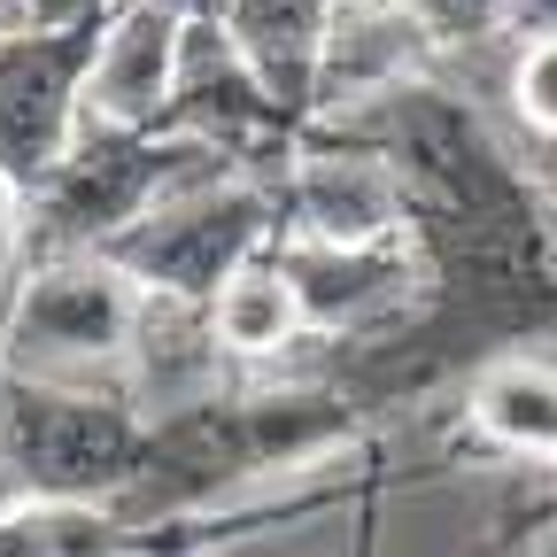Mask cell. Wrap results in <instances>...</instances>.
Masks as SVG:
<instances>
[{"label": "cell", "instance_id": "cell-7", "mask_svg": "<svg viewBox=\"0 0 557 557\" xmlns=\"http://www.w3.org/2000/svg\"><path fill=\"white\" fill-rule=\"evenodd\" d=\"M178 39H186V16H171L163 0H116L101 16V47L86 70V124L156 132L178 78Z\"/></svg>", "mask_w": 557, "mask_h": 557}, {"label": "cell", "instance_id": "cell-17", "mask_svg": "<svg viewBox=\"0 0 557 557\" xmlns=\"http://www.w3.org/2000/svg\"><path fill=\"white\" fill-rule=\"evenodd\" d=\"M549 218H557V178H549Z\"/></svg>", "mask_w": 557, "mask_h": 557}, {"label": "cell", "instance_id": "cell-14", "mask_svg": "<svg viewBox=\"0 0 557 557\" xmlns=\"http://www.w3.org/2000/svg\"><path fill=\"white\" fill-rule=\"evenodd\" d=\"M32 271V240H24V209H16V186H0V325H9V302Z\"/></svg>", "mask_w": 557, "mask_h": 557}, {"label": "cell", "instance_id": "cell-16", "mask_svg": "<svg viewBox=\"0 0 557 557\" xmlns=\"http://www.w3.org/2000/svg\"><path fill=\"white\" fill-rule=\"evenodd\" d=\"M511 32H557V0H511Z\"/></svg>", "mask_w": 557, "mask_h": 557}, {"label": "cell", "instance_id": "cell-6", "mask_svg": "<svg viewBox=\"0 0 557 557\" xmlns=\"http://www.w3.org/2000/svg\"><path fill=\"white\" fill-rule=\"evenodd\" d=\"M287 209H295V240H333V248L395 240L410 225L395 163L372 148H348V139H325V132L287 171Z\"/></svg>", "mask_w": 557, "mask_h": 557}, {"label": "cell", "instance_id": "cell-13", "mask_svg": "<svg viewBox=\"0 0 557 557\" xmlns=\"http://www.w3.org/2000/svg\"><path fill=\"white\" fill-rule=\"evenodd\" d=\"M387 9L418 16L434 32V47H487L511 32V0H387Z\"/></svg>", "mask_w": 557, "mask_h": 557}, {"label": "cell", "instance_id": "cell-4", "mask_svg": "<svg viewBox=\"0 0 557 557\" xmlns=\"http://www.w3.org/2000/svg\"><path fill=\"white\" fill-rule=\"evenodd\" d=\"M101 47L94 24H0V186L39 194L54 163L70 156V139L86 124V70Z\"/></svg>", "mask_w": 557, "mask_h": 557}, {"label": "cell", "instance_id": "cell-8", "mask_svg": "<svg viewBox=\"0 0 557 557\" xmlns=\"http://www.w3.org/2000/svg\"><path fill=\"white\" fill-rule=\"evenodd\" d=\"M278 271L295 278L302 325L325 333H372L380 318H403L410 287H418V256L410 240H364V248H333V240H287Z\"/></svg>", "mask_w": 557, "mask_h": 557}, {"label": "cell", "instance_id": "cell-10", "mask_svg": "<svg viewBox=\"0 0 557 557\" xmlns=\"http://www.w3.org/2000/svg\"><path fill=\"white\" fill-rule=\"evenodd\" d=\"M209 325H218L225 357H287L302 341V302L278 256H248L218 295H209Z\"/></svg>", "mask_w": 557, "mask_h": 557}, {"label": "cell", "instance_id": "cell-1", "mask_svg": "<svg viewBox=\"0 0 557 557\" xmlns=\"http://www.w3.org/2000/svg\"><path fill=\"white\" fill-rule=\"evenodd\" d=\"M132 325H139V287L101 248L39 256L9 302V325H0V364L16 380H47V387L124 395Z\"/></svg>", "mask_w": 557, "mask_h": 557}, {"label": "cell", "instance_id": "cell-9", "mask_svg": "<svg viewBox=\"0 0 557 557\" xmlns=\"http://www.w3.org/2000/svg\"><path fill=\"white\" fill-rule=\"evenodd\" d=\"M434 62H442V47H434V32L418 24V16L387 9V0H341L333 24H325V47H318L310 116L380 101V94H395V86H418Z\"/></svg>", "mask_w": 557, "mask_h": 557}, {"label": "cell", "instance_id": "cell-12", "mask_svg": "<svg viewBox=\"0 0 557 557\" xmlns=\"http://www.w3.org/2000/svg\"><path fill=\"white\" fill-rule=\"evenodd\" d=\"M504 94L527 116V132L557 139V32H519V54H511Z\"/></svg>", "mask_w": 557, "mask_h": 557}, {"label": "cell", "instance_id": "cell-15", "mask_svg": "<svg viewBox=\"0 0 557 557\" xmlns=\"http://www.w3.org/2000/svg\"><path fill=\"white\" fill-rule=\"evenodd\" d=\"M116 0H0V24H39V32H62V24H94L109 16Z\"/></svg>", "mask_w": 557, "mask_h": 557}, {"label": "cell", "instance_id": "cell-11", "mask_svg": "<svg viewBox=\"0 0 557 557\" xmlns=\"http://www.w3.org/2000/svg\"><path fill=\"white\" fill-rule=\"evenodd\" d=\"M472 418L496 449H519V457H557V372L534 364V357H511L496 364L480 387H472Z\"/></svg>", "mask_w": 557, "mask_h": 557}, {"label": "cell", "instance_id": "cell-2", "mask_svg": "<svg viewBox=\"0 0 557 557\" xmlns=\"http://www.w3.org/2000/svg\"><path fill=\"white\" fill-rule=\"evenodd\" d=\"M148 418L124 410L101 387H47V380H0V449L32 504H116V487L139 472Z\"/></svg>", "mask_w": 557, "mask_h": 557}, {"label": "cell", "instance_id": "cell-3", "mask_svg": "<svg viewBox=\"0 0 557 557\" xmlns=\"http://www.w3.org/2000/svg\"><path fill=\"white\" fill-rule=\"evenodd\" d=\"M263 225H271V194L248 186L240 171H225V178H194V186L163 194L148 218H132L101 256L132 278L139 295L209 302L256 256Z\"/></svg>", "mask_w": 557, "mask_h": 557}, {"label": "cell", "instance_id": "cell-5", "mask_svg": "<svg viewBox=\"0 0 557 557\" xmlns=\"http://www.w3.org/2000/svg\"><path fill=\"white\" fill-rule=\"evenodd\" d=\"M271 124H287V109L263 94V78L248 70L240 39L218 16H194L186 39H178V78H171V101H163L156 132L209 139V148H225L240 163L256 148V132H271Z\"/></svg>", "mask_w": 557, "mask_h": 557}]
</instances>
